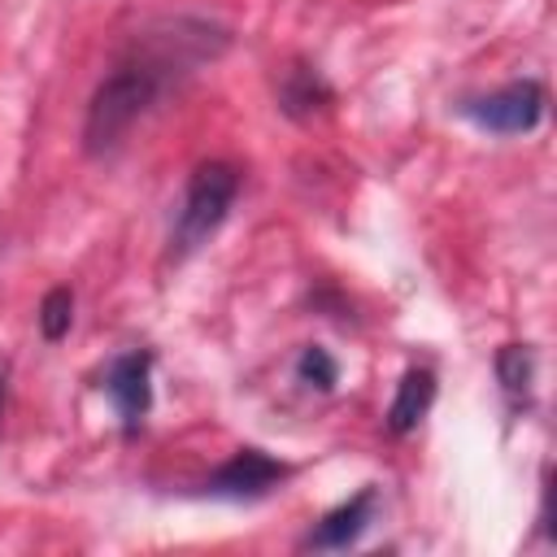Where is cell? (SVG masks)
<instances>
[{
  "mask_svg": "<svg viewBox=\"0 0 557 557\" xmlns=\"http://www.w3.org/2000/svg\"><path fill=\"white\" fill-rule=\"evenodd\" d=\"M222 48H226V35L209 22H174L170 35L144 39V48L91 91L87 122H83V148L91 157L113 152L122 135L170 91L174 78L191 74V65H200L205 57H218Z\"/></svg>",
  "mask_w": 557,
  "mask_h": 557,
  "instance_id": "1",
  "label": "cell"
},
{
  "mask_svg": "<svg viewBox=\"0 0 557 557\" xmlns=\"http://www.w3.org/2000/svg\"><path fill=\"white\" fill-rule=\"evenodd\" d=\"M235 191H239V174L231 161H200L183 187V200H178V213L170 226V252L191 257L196 248H205L213 239V231L226 222Z\"/></svg>",
  "mask_w": 557,
  "mask_h": 557,
  "instance_id": "2",
  "label": "cell"
},
{
  "mask_svg": "<svg viewBox=\"0 0 557 557\" xmlns=\"http://www.w3.org/2000/svg\"><path fill=\"white\" fill-rule=\"evenodd\" d=\"M461 113L487 135H531L544 122V87L535 78H518L487 96L461 100Z\"/></svg>",
  "mask_w": 557,
  "mask_h": 557,
  "instance_id": "3",
  "label": "cell"
},
{
  "mask_svg": "<svg viewBox=\"0 0 557 557\" xmlns=\"http://www.w3.org/2000/svg\"><path fill=\"white\" fill-rule=\"evenodd\" d=\"M287 474H292V470H287L278 457H270V453H261V448H239V453H231V461H222V466L200 483V492L213 496V500H261V496H270Z\"/></svg>",
  "mask_w": 557,
  "mask_h": 557,
  "instance_id": "4",
  "label": "cell"
},
{
  "mask_svg": "<svg viewBox=\"0 0 557 557\" xmlns=\"http://www.w3.org/2000/svg\"><path fill=\"white\" fill-rule=\"evenodd\" d=\"M104 396L113 400L117 418H122V435H135L152 409V352L131 348L122 357L109 361L104 379H100Z\"/></svg>",
  "mask_w": 557,
  "mask_h": 557,
  "instance_id": "5",
  "label": "cell"
},
{
  "mask_svg": "<svg viewBox=\"0 0 557 557\" xmlns=\"http://www.w3.org/2000/svg\"><path fill=\"white\" fill-rule=\"evenodd\" d=\"M374 509H379V492L374 487H361L357 496H348L344 505H335L331 513L318 518V527L305 535V548H318V553L352 548L366 535V527L374 522Z\"/></svg>",
  "mask_w": 557,
  "mask_h": 557,
  "instance_id": "6",
  "label": "cell"
},
{
  "mask_svg": "<svg viewBox=\"0 0 557 557\" xmlns=\"http://www.w3.org/2000/svg\"><path fill=\"white\" fill-rule=\"evenodd\" d=\"M431 405H435V374L426 366H409L396 383L392 405H387V431L392 435L418 431V422L431 413Z\"/></svg>",
  "mask_w": 557,
  "mask_h": 557,
  "instance_id": "7",
  "label": "cell"
},
{
  "mask_svg": "<svg viewBox=\"0 0 557 557\" xmlns=\"http://www.w3.org/2000/svg\"><path fill=\"white\" fill-rule=\"evenodd\" d=\"M278 104H283L287 117H300V122H305V117H313L318 109L331 104V87L322 83V74H318L313 65H292V70L283 74Z\"/></svg>",
  "mask_w": 557,
  "mask_h": 557,
  "instance_id": "8",
  "label": "cell"
},
{
  "mask_svg": "<svg viewBox=\"0 0 557 557\" xmlns=\"http://www.w3.org/2000/svg\"><path fill=\"white\" fill-rule=\"evenodd\" d=\"M496 383H500L509 409H527L531 405V383H535V352H531V344H505L496 352Z\"/></svg>",
  "mask_w": 557,
  "mask_h": 557,
  "instance_id": "9",
  "label": "cell"
},
{
  "mask_svg": "<svg viewBox=\"0 0 557 557\" xmlns=\"http://www.w3.org/2000/svg\"><path fill=\"white\" fill-rule=\"evenodd\" d=\"M296 379H300L305 387L331 392V387H335V379H339V366H335V357H331L326 348L309 344V348H300V357H296Z\"/></svg>",
  "mask_w": 557,
  "mask_h": 557,
  "instance_id": "10",
  "label": "cell"
},
{
  "mask_svg": "<svg viewBox=\"0 0 557 557\" xmlns=\"http://www.w3.org/2000/svg\"><path fill=\"white\" fill-rule=\"evenodd\" d=\"M70 322H74V296H70V287H52L44 296V305H39V331H44V339H52V344L65 339Z\"/></svg>",
  "mask_w": 557,
  "mask_h": 557,
  "instance_id": "11",
  "label": "cell"
},
{
  "mask_svg": "<svg viewBox=\"0 0 557 557\" xmlns=\"http://www.w3.org/2000/svg\"><path fill=\"white\" fill-rule=\"evenodd\" d=\"M0 405H4V374H0Z\"/></svg>",
  "mask_w": 557,
  "mask_h": 557,
  "instance_id": "12",
  "label": "cell"
}]
</instances>
